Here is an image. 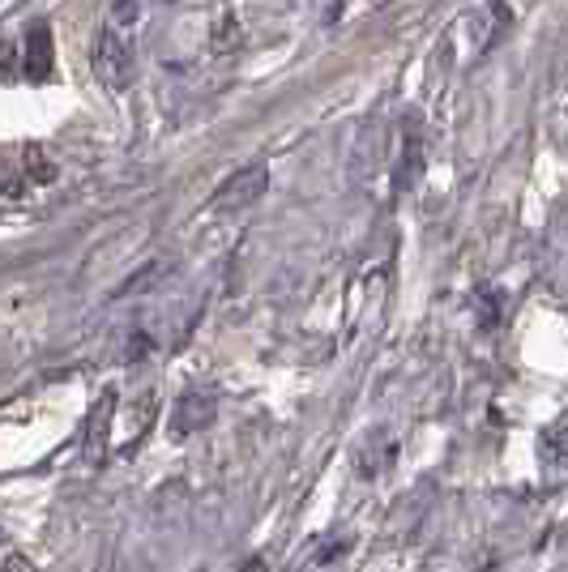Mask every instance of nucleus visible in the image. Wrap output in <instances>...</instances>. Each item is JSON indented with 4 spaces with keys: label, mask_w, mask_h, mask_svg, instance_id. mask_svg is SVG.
Segmentation results:
<instances>
[{
    "label": "nucleus",
    "mask_w": 568,
    "mask_h": 572,
    "mask_svg": "<svg viewBox=\"0 0 568 572\" xmlns=\"http://www.w3.org/2000/svg\"><path fill=\"white\" fill-rule=\"evenodd\" d=\"M116 17H120V22H133V17H137V0H116Z\"/></svg>",
    "instance_id": "f8f14e48"
},
{
    "label": "nucleus",
    "mask_w": 568,
    "mask_h": 572,
    "mask_svg": "<svg viewBox=\"0 0 568 572\" xmlns=\"http://www.w3.org/2000/svg\"><path fill=\"white\" fill-rule=\"evenodd\" d=\"M265 188H269V167H265V162H249V167L231 171V175L214 188L209 209H214V214H240V209L257 206L261 197H265Z\"/></svg>",
    "instance_id": "f257e3e1"
},
{
    "label": "nucleus",
    "mask_w": 568,
    "mask_h": 572,
    "mask_svg": "<svg viewBox=\"0 0 568 572\" xmlns=\"http://www.w3.org/2000/svg\"><path fill=\"white\" fill-rule=\"evenodd\" d=\"M539 445H543V458H547V466L568 470V423H552V427L539 436Z\"/></svg>",
    "instance_id": "6e6552de"
},
{
    "label": "nucleus",
    "mask_w": 568,
    "mask_h": 572,
    "mask_svg": "<svg viewBox=\"0 0 568 572\" xmlns=\"http://www.w3.org/2000/svg\"><path fill=\"white\" fill-rule=\"evenodd\" d=\"M95 77L107 90H124L133 82V48L129 35H120L116 26H104L95 39Z\"/></svg>",
    "instance_id": "f03ea898"
},
{
    "label": "nucleus",
    "mask_w": 568,
    "mask_h": 572,
    "mask_svg": "<svg viewBox=\"0 0 568 572\" xmlns=\"http://www.w3.org/2000/svg\"><path fill=\"white\" fill-rule=\"evenodd\" d=\"M171 273V260H150V265H142L124 287H120V295H142V291H155L158 282Z\"/></svg>",
    "instance_id": "1a4fd4ad"
},
{
    "label": "nucleus",
    "mask_w": 568,
    "mask_h": 572,
    "mask_svg": "<svg viewBox=\"0 0 568 572\" xmlns=\"http://www.w3.org/2000/svg\"><path fill=\"white\" fill-rule=\"evenodd\" d=\"M22 69L31 82H48L56 69V44H52V26L48 22H35L26 31V44H22Z\"/></svg>",
    "instance_id": "39448f33"
},
{
    "label": "nucleus",
    "mask_w": 568,
    "mask_h": 572,
    "mask_svg": "<svg viewBox=\"0 0 568 572\" xmlns=\"http://www.w3.org/2000/svg\"><path fill=\"white\" fill-rule=\"evenodd\" d=\"M240 572H265V560L261 556H253V560H244V569Z\"/></svg>",
    "instance_id": "4468645a"
},
{
    "label": "nucleus",
    "mask_w": 568,
    "mask_h": 572,
    "mask_svg": "<svg viewBox=\"0 0 568 572\" xmlns=\"http://www.w3.org/2000/svg\"><path fill=\"white\" fill-rule=\"evenodd\" d=\"M0 77H13V48L0 44Z\"/></svg>",
    "instance_id": "ddd939ff"
},
{
    "label": "nucleus",
    "mask_w": 568,
    "mask_h": 572,
    "mask_svg": "<svg viewBox=\"0 0 568 572\" xmlns=\"http://www.w3.org/2000/svg\"><path fill=\"white\" fill-rule=\"evenodd\" d=\"M423 167H427V150H423V133L411 129L407 142H402V158H398V171H394V188L398 193H411L414 184L423 180Z\"/></svg>",
    "instance_id": "423d86ee"
},
{
    "label": "nucleus",
    "mask_w": 568,
    "mask_h": 572,
    "mask_svg": "<svg viewBox=\"0 0 568 572\" xmlns=\"http://www.w3.org/2000/svg\"><path fill=\"white\" fill-rule=\"evenodd\" d=\"M111 418H116V389H104L86 415V431H82V458L90 466H104L107 445H111Z\"/></svg>",
    "instance_id": "20e7f679"
},
{
    "label": "nucleus",
    "mask_w": 568,
    "mask_h": 572,
    "mask_svg": "<svg viewBox=\"0 0 568 572\" xmlns=\"http://www.w3.org/2000/svg\"><path fill=\"white\" fill-rule=\"evenodd\" d=\"M0 572H35V564H31L22 551H9V556L0 560Z\"/></svg>",
    "instance_id": "9b49d317"
},
{
    "label": "nucleus",
    "mask_w": 568,
    "mask_h": 572,
    "mask_svg": "<svg viewBox=\"0 0 568 572\" xmlns=\"http://www.w3.org/2000/svg\"><path fill=\"white\" fill-rule=\"evenodd\" d=\"M214 415H218L214 393H206V389H189V393L176 398L171 418H167V431H171V440H189V436L206 431L209 423H214Z\"/></svg>",
    "instance_id": "7ed1b4c3"
},
{
    "label": "nucleus",
    "mask_w": 568,
    "mask_h": 572,
    "mask_svg": "<svg viewBox=\"0 0 568 572\" xmlns=\"http://www.w3.org/2000/svg\"><path fill=\"white\" fill-rule=\"evenodd\" d=\"M26 188V171H22V158L0 155V197H13Z\"/></svg>",
    "instance_id": "9d476101"
},
{
    "label": "nucleus",
    "mask_w": 568,
    "mask_h": 572,
    "mask_svg": "<svg viewBox=\"0 0 568 572\" xmlns=\"http://www.w3.org/2000/svg\"><path fill=\"white\" fill-rule=\"evenodd\" d=\"M22 171H26V184H52L56 180V162H52V155L44 150V146H22Z\"/></svg>",
    "instance_id": "0eeeda50"
}]
</instances>
